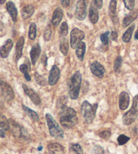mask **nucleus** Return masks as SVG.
<instances>
[{"instance_id":"f3484780","label":"nucleus","mask_w":138,"mask_h":154,"mask_svg":"<svg viewBox=\"0 0 138 154\" xmlns=\"http://www.w3.org/2000/svg\"><path fill=\"white\" fill-rule=\"evenodd\" d=\"M98 15L99 12L98 8L92 2L90 4L89 9V19L91 23L94 24L97 23L99 18Z\"/></svg>"},{"instance_id":"c756f323","label":"nucleus","mask_w":138,"mask_h":154,"mask_svg":"<svg viewBox=\"0 0 138 154\" xmlns=\"http://www.w3.org/2000/svg\"><path fill=\"white\" fill-rule=\"evenodd\" d=\"M28 37L30 40H34L37 37V25L34 23L30 24L29 32H28Z\"/></svg>"},{"instance_id":"a878e982","label":"nucleus","mask_w":138,"mask_h":154,"mask_svg":"<svg viewBox=\"0 0 138 154\" xmlns=\"http://www.w3.org/2000/svg\"><path fill=\"white\" fill-rule=\"evenodd\" d=\"M22 108L24 109V111L26 112L27 115L32 120L35 121V122H38V121L39 120V116H38V114L35 111L30 109L29 108H28V107L24 105H22Z\"/></svg>"},{"instance_id":"49530a36","label":"nucleus","mask_w":138,"mask_h":154,"mask_svg":"<svg viewBox=\"0 0 138 154\" xmlns=\"http://www.w3.org/2000/svg\"><path fill=\"white\" fill-rule=\"evenodd\" d=\"M134 38L136 40H138V30H137V31L136 32V34H135Z\"/></svg>"},{"instance_id":"393cba45","label":"nucleus","mask_w":138,"mask_h":154,"mask_svg":"<svg viewBox=\"0 0 138 154\" xmlns=\"http://www.w3.org/2000/svg\"><path fill=\"white\" fill-rule=\"evenodd\" d=\"M135 24H132L131 26H129L128 29V30L125 32V33L123 34L122 40L124 43H128L129 41L131 40V38L132 37V35H133V32L135 29Z\"/></svg>"},{"instance_id":"7c9ffc66","label":"nucleus","mask_w":138,"mask_h":154,"mask_svg":"<svg viewBox=\"0 0 138 154\" xmlns=\"http://www.w3.org/2000/svg\"><path fill=\"white\" fill-rule=\"evenodd\" d=\"M34 79L36 82H37L38 85H40V86H46V85L49 83V82H47L45 77L39 75L38 72H35Z\"/></svg>"},{"instance_id":"a211bd4d","label":"nucleus","mask_w":138,"mask_h":154,"mask_svg":"<svg viewBox=\"0 0 138 154\" xmlns=\"http://www.w3.org/2000/svg\"><path fill=\"white\" fill-rule=\"evenodd\" d=\"M9 122L10 126V130L12 131L13 135L15 137H21L23 127H22V126H20L18 123H16V122L13 120H9Z\"/></svg>"},{"instance_id":"7ed1b4c3","label":"nucleus","mask_w":138,"mask_h":154,"mask_svg":"<svg viewBox=\"0 0 138 154\" xmlns=\"http://www.w3.org/2000/svg\"><path fill=\"white\" fill-rule=\"evenodd\" d=\"M98 104H90L88 101H84L81 105L80 112L85 123L91 124L95 118Z\"/></svg>"},{"instance_id":"f8f14e48","label":"nucleus","mask_w":138,"mask_h":154,"mask_svg":"<svg viewBox=\"0 0 138 154\" xmlns=\"http://www.w3.org/2000/svg\"><path fill=\"white\" fill-rule=\"evenodd\" d=\"M117 4L116 0H111L109 4V15L112 21V23L117 24L118 23V17L117 12Z\"/></svg>"},{"instance_id":"412c9836","label":"nucleus","mask_w":138,"mask_h":154,"mask_svg":"<svg viewBox=\"0 0 138 154\" xmlns=\"http://www.w3.org/2000/svg\"><path fill=\"white\" fill-rule=\"evenodd\" d=\"M24 44V38L21 37L19 38L16 45V62H17L22 55V50Z\"/></svg>"},{"instance_id":"39448f33","label":"nucleus","mask_w":138,"mask_h":154,"mask_svg":"<svg viewBox=\"0 0 138 154\" xmlns=\"http://www.w3.org/2000/svg\"><path fill=\"white\" fill-rule=\"evenodd\" d=\"M138 117V95L133 99V103L130 110L123 115V122L125 125H130L136 120Z\"/></svg>"},{"instance_id":"09e8293b","label":"nucleus","mask_w":138,"mask_h":154,"mask_svg":"<svg viewBox=\"0 0 138 154\" xmlns=\"http://www.w3.org/2000/svg\"><path fill=\"white\" fill-rule=\"evenodd\" d=\"M42 146H40L39 147H38V151H41V150H42Z\"/></svg>"},{"instance_id":"cd10ccee","label":"nucleus","mask_w":138,"mask_h":154,"mask_svg":"<svg viewBox=\"0 0 138 154\" xmlns=\"http://www.w3.org/2000/svg\"><path fill=\"white\" fill-rule=\"evenodd\" d=\"M20 71L23 74L24 76V78H25L26 81H31V76H30L28 70L30 69V66H28L26 64H23L20 66Z\"/></svg>"},{"instance_id":"c03bdc74","label":"nucleus","mask_w":138,"mask_h":154,"mask_svg":"<svg viewBox=\"0 0 138 154\" xmlns=\"http://www.w3.org/2000/svg\"><path fill=\"white\" fill-rule=\"evenodd\" d=\"M70 3V0H61V4L63 8H67L69 6Z\"/></svg>"},{"instance_id":"4c0bfd02","label":"nucleus","mask_w":138,"mask_h":154,"mask_svg":"<svg viewBox=\"0 0 138 154\" xmlns=\"http://www.w3.org/2000/svg\"><path fill=\"white\" fill-rule=\"evenodd\" d=\"M111 135V133L109 131H103L99 133V137L103 139H109Z\"/></svg>"},{"instance_id":"ddd939ff","label":"nucleus","mask_w":138,"mask_h":154,"mask_svg":"<svg viewBox=\"0 0 138 154\" xmlns=\"http://www.w3.org/2000/svg\"><path fill=\"white\" fill-rule=\"evenodd\" d=\"M129 102H130V97L128 93L126 91L121 92L119 95V100H118L119 108L121 110H125L129 107Z\"/></svg>"},{"instance_id":"4468645a","label":"nucleus","mask_w":138,"mask_h":154,"mask_svg":"<svg viewBox=\"0 0 138 154\" xmlns=\"http://www.w3.org/2000/svg\"><path fill=\"white\" fill-rule=\"evenodd\" d=\"M47 150L50 154H65L64 147L58 143H51L48 144Z\"/></svg>"},{"instance_id":"6ab92c4d","label":"nucleus","mask_w":138,"mask_h":154,"mask_svg":"<svg viewBox=\"0 0 138 154\" xmlns=\"http://www.w3.org/2000/svg\"><path fill=\"white\" fill-rule=\"evenodd\" d=\"M6 8L8 13L12 18L13 22L14 23L17 21V16H18V10L16 8L14 3L12 2H8L6 3Z\"/></svg>"},{"instance_id":"aec40b11","label":"nucleus","mask_w":138,"mask_h":154,"mask_svg":"<svg viewBox=\"0 0 138 154\" xmlns=\"http://www.w3.org/2000/svg\"><path fill=\"white\" fill-rule=\"evenodd\" d=\"M63 13L62 8L59 7L57 8L54 11L53 17H52V23L54 26L57 27L59 25V23L63 18Z\"/></svg>"},{"instance_id":"9b49d317","label":"nucleus","mask_w":138,"mask_h":154,"mask_svg":"<svg viewBox=\"0 0 138 154\" xmlns=\"http://www.w3.org/2000/svg\"><path fill=\"white\" fill-rule=\"evenodd\" d=\"M60 78V70L56 65L53 66L49 72L48 82L49 85L51 86H54V85L57 83Z\"/></svg>"},{"instance_id":"0eeeda50","label":"nucleus","mask_w":138,"mask_h":154,"mask_svg":"<svg viewBox=\"0 0 138 154\" xmlns=\"http://www.w3.org/2000/svg\"><path fill=\"white\" fill-rule=\"evenodd\" d=\"M87 16L86 0H78L76 4L75 17L79 20H84Z\"/></svg>"},{"instance_id":"79ce46f5","label":"nucleus","mask_w":138,"mask_h":154,"mask_svg":"<svg viewBox=\"0 0 138 154\" xmlns=\"http://www.w3.org/2000/svg\"><path fill=\"white\" fill-rule=\"evenodd\" d=\"M47 57H46V55L45 53H43L42 54V56H41V59H40V61L41 63H42V64L43 66H46V65H47Z\"/></svg>"},{"instance_id":"c9c22d12","label":"nucleus","mask_w":138,"mask_h":154,"mask_svg":"<svg viewBox=\"0 0 138 154\" xmlns=\"http://www.w3.org/2000/svg\"><path fill=\"white\" fill-rule=\"evenodd\" d=\"M109 31H106L104 32V33L100 35V41L104 45H107L109 44Z\"/></svg>"},{"instance_id":"20e7f679","label":"nucleus","mask_w":138,"mask_h":154,"mask_svg":"<svg viewBox=\"0 0 138 154\" xmlns=\"http://www.w3.org/2000/svg\"><path fill=\"white\" fill-rule=\"evenodd\" d=\"M46 120L51 135L55 139L63 138L64 132L50 114H46Z\"/></svg>"},{"instance_id":"e433bc0d","label":"nucleus","mask_w":138,"mask_h":154,"mask_svg":"<svg viewBox=\"0 0 138 154\" xmlns=\"http://www.w3.org/2000/svg\"><path fill=\"white\" fill-rule=\"evenodd\" d=\"M124 4L127 9L132 11L135 7V0H123Z\"/></svg>"},{"instance_id":"f704fd0d","label":"nucleus","mask_w":138,"mask_h":154,"mask_svg":"<svg viewBox=\"0 0 138 154\" xmlns=\"http://www.w3.org/2000/svg\"><path fill=\"white\" fill-rule=\"evenodd\" d=\"M68 33V25L66 22H63L60 26V35L62 37H65Z\"/></svg>"},{"instance_id":"72a5a7b5","label":"nucleus","mask_w":138,"mask_h":154,"mask_svg":"<svg viewBox=\"0 0 138 154\" xmlns=\"http://www.w3.org/2000/svg\"><path fill=\"white\" fill-rule=\"evenodd\" d=\"M129 140H130V138L129 137H127L125 134H121L118 137L117 142L119 145H123L126 144Z\"/></svg>"},{"instance_id":"2f4dec72","label":"nucleus","mask_w":138,"mask_h":154,"mask_svg":"<svg viewBox=\"0 0 138 154\" xmlns=\"http://www.w3.org/2000/svg\"><path fill=\"white\" fill-rule=\"evenodd\" d=\"M122 62H123V59L121 56H118L117 57V58L115 59V62H114V66H113V68H114V70L115 72H118L121 69V66H122Z\"/></svg>"},{"instance_id":"ea45409f","label":"nucleus","mask_w":138,"mask_h":154,"mask_svg":"<svg viewBox=\"0 0 138 154\" xmlns=\"http://www.w3.org/2000/svg\"><path fill=\"white\" fill-rule=\"evenodd\" d=\"M94 154H104V151L103 148L100 145H95L94 147Z\"/></svg>"},{"instance_id":"b1692460","label":"nucleus","mask_w":138,"mask_h":154,"mask_svg":"<svg viewBox=\"0 0 138 154\" xmlns=\"http://www.w3.org/2000/svg\"><path fill=\"white\" fill-rule=\"evenodd\" d=\"M86 43L82 41L81 43H79V45L77 46L76 49V56L78 57L80 61H83L84 60V55L86 53Z\"/></svg>"},{"instance_id":"bb28decb","label":"nucleus","mask_w":138,"mask_h":154,"mask_svg":"<svg viewBox=\"0 0 138 154\" xmlns=\"http://www.w3.org/2000/svg\"><path fill=\"white\" fill-rule=\"evenodd\" d=\"M60 50L63 56H67L69 51V42L66 38H63L60 43Z\"/></svg>"},{"instance_id":"a19ab883","label":"nucleus","mask_w":138,"mask_h":154,"mask_svg":"<svg viewBox=\"0 0 138 154\" xmlns=\"http://www.w3.org/2000/svg\"><path fill=\"white\" fill-rule=\"evenodd\" d=\"M92 3L94 4L98 9H101L103 5V0H93Z\"/></svg>"},{"instance_id":"dca6fc26","label":"nucleus","mask_w":138,"mask_h":154,"mask_svg":"<svg viewBox=\"0 0 138 154\" xmlns=\"http://www.w3.org/2000/svg\"><path fill=\"white\" fill-rule=\"evenodd\" d=\"M41 52L40 46L38 43H36L32 47L31 50H30V58H31V62L32 65H35L36 62H37L38 57L40 56Z\"/></svg>"},{"instance_id":"1a4fd4ad","label":"nucleus","mask_w":138,"mask_h":154,"mask_svg":"<svg viewBox=\"0 0 138 154\" xmlns=\"http://www.w3.org/2000/svg\"><path fill=\"white\" fill-rule=\"evenodd\" d=\"M22 87H23L24 93L28 96L29 98L31 100L32 102L37 106L40 105L41 103V100L38 93L36 92L34 89H32L31 88H30L28 86H27L26 84H23Z\"/></svg>"},{"instance_id":"9d476101","label":"nucleus","mask_w":138,"mask_h":154,"mask_svg":"<svg viewBox=\"0 0 138 154\" xmlns=\"http://www.w3.org/2000/svg\"><path fill=\"white\" fill-rule=\"evenodd\" d=\"M90 71L95 76L102 79L105 73V68L100 62L95 61L90 65Z\"/></svg>"},{"instance_id":"f257e3e1","label":"nucleus","mask_w":138,"mask_h":154,"mask_svg":"<svg viewBox=\"0 0 138 154\" xmlns=\"http://www.w3.org/2000/svg\"><path fill=\"white\" fill-rule=\"evenodd\" d=\"M60 122L66 128H72L78 122V117L75 109L65 107L61 109Z\"/></svg>"},{"instance_id":"4be33fe9","label":"nucleus","mask_w":138,"mask_h":154,"mask_svg":"<svg viewBox=\"0 0 138 154\" xmlns=\"http://www.w3.org/2000/svg\"><path fill=\"white\" fill-rule=\"evenodd\" d=\"M34 12V8L32 5H26L24 6L21 11L22 17L24 19H28L32 16Z\"/></svg>"},{"instance_id":"c85d7f7f","label":"nucleus","mask_w":138,"mask_h":154,"mask_svg":"<svg viewBox=\"0 0 138 154\" xmlns=\"http://www.w3.org/2000/svg\"><path fill=\"white\" fill-rule=\"evenodd\" d=\"M0 124H1V129L4 130V131H8L10 130V126L9 120H7L4 116L1 115L0 117Z\"/></svg>"},{"instance_id":"f03ea898","label":"nucleus","mask_w":138,"mask_h":154,"mask_svg":"<svg viewBox=\"0 0 138 154\" xmlns=\"http://www.w3.org/2000/svg\"><path fill=\"white\" fill-rule=\"evenodd\" d=\"M82 76L80 71H76L71 76L68 82L69 95L72 100L78 98L80 91Z\"/></svg>"},{"instance_id":"473e14b6","label":"nucleus","mask_w":138,"mask_h":154,"mask_svg":"<svg viewBox=\"0 0 138 154\" xmlns=\"http://www.w3.org/2000/svg\"><path fill=\"white\" fill-rule=\"evenodd\" d=\"M70 149L75 154H83V149L78 143H71Z\"/></svg>"},{"instance_id":"de8ad7c7","label":"nucleus","mask_w":138,"mask_h":154,"mask_svg":"<svg viewBox=\"0 0 138 154\" xmlns=\"http://www.w3.org/2000/svg\"><path fill=\"white\" fill-rule=\"evenodd\" d=\"M5 2V0H0V4H1L2 5L4 4Z\"/></svg>"},{"instance_id":"5701e85b","label":"nucleus","mask_w":138,"mask_h":154,"mask_svg":"<svg viewBox=\"0 0 138 154\" xmlns=\"http://www.w3.org/2000/svg\"><path fill=\"white\" fill-rule=\"evenodd\" d=\"M138 16V11H135V12H132L129 14L126 15V16L124 18L122 23V26L123 28L128 26L129 24H131L133 21L136 19Z\"/></svg>"},{"instance_id":"6e6552de","label":"nucleus","mask_w":138,"mask_h":154,"mask_svg":"<svg viewBox=\"0 0 138 154\" xmlns=\"http://www.w3.org/2000/svg\"><path fill=\"white\" fill-rule=\"evenodd\" d=\"M0 85H1V94L4 100L6 101H12L14 98V93L12 87L3 81H1Z\"/></svg>"},{"instance_id":"2eb2a0df","label":"nucleus","mask_w":138,"mask_h":154,"mask_svg":"<svg viewBox=\"0 0 138 154\" xmlns=\"http://www.w3.org/2000/svg\"><path fill=\"white\" fill-rule=\"evenodd\" d=\"M13 45L14 42L11 38H9V39L5 41L4 45L2 47L1 50H0V55H1L2 58H6L9 56L10 52L13 48Z\"/></svg>"},{"instance_id":"37998d69","label":"nucleus","mask_w":138,"mask_h":154,"mask_svg":"<svg viewBox=\"0 0 138 154\" xmlns=\"http://www.w3.org/2000/svg\"><path fill=\"white\" fill-rule=\"evenodd\" d=\"M117 38H118L117 32L112 31L111 33H110V38H111L112 41H116L117 40Z\"/></svg>"},{"instance_id":"58836bf2","label":"nucleus","mask_w":138,"mask_h":154,"mask_svg":"<svg viewBox=\"0 0 138 154\" xmlns=\"http://www.w3.org/2000/svg\"><path fill=\"white\" fill-rule=\"evenodd\" d=\"M51 35H52L51 30L50 28H48L45 31V32H44V35H43L44 39H45V41H50L51 38Z\"/></svg>"},{"instance_id":"423d86ee","label":"nucleus","mask_w":138,"mask_h":154,"mask_svg":"<svg viewBox=\"0 0 138 154\" xmlns=\"http://www.w3.org/2000/svg\"><path fill=\"white\" fill-rule=\"evenodd\" d=\"M85 37V33L82 30L74 28L71 30L70 33V44L72 49H76L77 46L81 43Z\"/></svg>"},{"instance_id":"a18cd8bd","label":"nucleus","mask_w":138,"mask_h":154,"mask_svg":"<svg viewBox=\"0 0 138 154\" xmlns=\"http://www.w3.org/2000/svg\"><path fill=\"white\" fill-rule=\"evenodd\" d=\"M5 131H4V130H2V129H1V130H0V135H1L2 138H4V137H5Z\"/></svg>"}]
</instances>
